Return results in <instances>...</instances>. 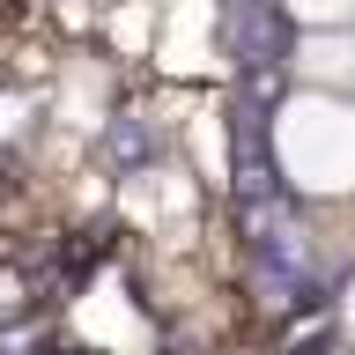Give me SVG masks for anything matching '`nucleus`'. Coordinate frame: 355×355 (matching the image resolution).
<instances>
[{
  "instance_id": "f257e3e1",
  "label": "nucleus",
  "mask_w": 355,
  "mask_h": 355,
  "mask_svg": "<svg viewBox=\"0 0 355 355\" xmlns=\"http://www.w3.org/2000/svg\"><path fill=\"white\" fill-rule=\"evenodd\" d=\"M266 155L296 200L348 207L355 200V96L333 89H288L266 111Z\"/></svg>"
},
{
  "instance_id": "f03ea898",
  "label": "nucleus",
  "mask_w": 355,
  "mask_h": 355,
  "mask_svg": "<svg viewBox=\"0 0 355 355\" xmlns=\"http://www.w3.org/2000/svg\"><path fill=\"white\" fill-rule=\"evenodd\" d=\"M288 89L355 96V30H296L288 37Z\"/></svg>"
},
{
  "instance_id": "7ed1b4c3",
  "label": "nucleus",
  "mask_w": 355,
  "mask_h": 355,
  "mask_svg": "<svg viewBox=\"0 0 355 355\" xmlns=\"http://www.w3.org/2000/svg\"><path fill=\"white\" fill-rule=\"evenodd\" d=\"M288 30H355V0H274Z\"/></svg>"
},
{
  "instance_id": "20e7f679",
  "label": "nucleus",
  "mask_w": 355,
  "mask_h": 355,
  "mask_svg": "<svg viewBox=\"0 0 355 355\" xmlns=\"http://www.w3.org/2000/svg\"><path fill=\"white\" fill-rule=\"evenodd\" d=\"M340 340H348V348H355V274H348V282H340Z\"/></svg>"
}]
</instances>
